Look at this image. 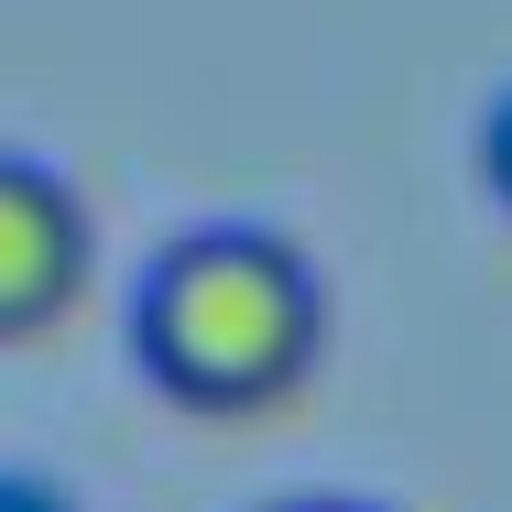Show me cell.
<instances>
[{"label":"cell","instance_id":"6da1fadb","mask_svg":"<svg viewBox=\"0 0 512 512\" xmlns=\"http://www.w3.org/2000/svg\"><path fill=\"white\" fill-rule=\"evenodd\" d=\"M131 360L186 414H273L327 360V284L284 229H186L131 295Z\"/></svg>","mask_w":512,"mask_h":512},{"label":"cell","instance_id":"7a4b0ae2","mask_svg":"<svg viewBox=\"0 0 512 512\" xmlns=\"http://www.w3.org/2000/svg\"><path fill=\"white\" fill-rule=\"evenodd\" d=\"M88 197L55 175V164H22L0 153V338H33L88 295Z\"/></svg>","mask_w":512,"mask_h":512},{"label":"cell","instance_id":"3957f363","mask_svg":"<svg viewBox=\"0 0 512 512\" xmlns=\"http://www.w3.org/2000/svg\"><path fill=\"white\" fill-rule=\"evenodd\" d=\"M480 175H491V197L512 207V88L491 99V120H480Z\"/></svg>","mask_w":512,"mask_h":512},{"label":"cell","instance_id":"277c9868","mask_svg":"<svg viewBox=\"0 0 512 512\" xmlns=\"http://www.w3.org/2000/svg\"><path fill=\"white\" fill-rule=\"evenodd\" d=\"M0 512H77V491H55L33 469H0Z\"/></svg>","mask_w":512,"mask_h":512},{"label":"cell","instance_id":"5b68a950","mask_svg":"<svg viewBox=\"0 0 512 512\" xmlns=\"http://www.w3.org/2000/svg\"><path fill=\"white\" fill-rule=\"evenodd\" d=\"M284 512H371V502H284Z\"/></svg>","mask_w":512,"mask_h":512}]
</instances>
